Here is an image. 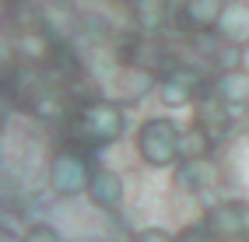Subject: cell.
<instances>
[{
	"mask_svg": "<svg viewBox=\"0 0 249 242\" xmlns=\"http://www.w3.org/2000/svg\"><path fill=\"white\" fill-rule=\"evenodd\" d=\"M123 134V112L112 102H88L67 116V137L81 148H102Z\"/></svg>",
	"mask_w": 249,
	"mask_h": 242,
	"instance_id": "6da1fadb",
	"label": "cell"
},
{
	"mask_svg": "<svg viewBox=\"0 0 249 242\" xmlns=\"http://www.w3.org/2000/svg\"><path fill=\"white\" fill-rule=\"evenodd\" d=\"M179 137L182 130L172 120H147L137 134V151L151 169H169L179 161Z\"/></svg>",
	"mask_w": 249,
	"mask_h": 242,
	"instance_id": "7a4b0ae2",
	"label": "cell"
},
{
	"mask_svg": "<svg viewBox=\"0 0 249 242\" xmlns=\"http://www.w3.org/2000/svg\"><path fill=\"white\" fill-rule=\"evenodd\" d=\"M88 158L81 151H60L53 158V169H49V183H53L56 197H74V193L88 190Z\"/></svg>",
	"mask_w": 249,
	"mask_h": 242,
	"instance_id": "3957f363",
	"label": "cell"
},
{
	"mask_svg": "<svg viewBox=\"0 0 249 242\" xmlns=\"http://www.w3.org/2000/svg\"><path fill=\"white\" fill-rule=\"evenodd\" d=\"M228 7V0H182L179 4V25L193 32V35H204V32L221 25V14Z\"/></svg>",
	"mask_w": 249,
	"mask_h": 242,
	"instance_id": "277c9868",
	"label": "cell"
},
{
	"mask_svg": "<svg viewBox=\"0 0 249 242\" xmlns=\"http://www.w3.org/2000/svg\"><path fill=\"white\" fill-rule=\"evenodd\" d=\"M228 109H231V105L221 99L218 91H204L200 99H196V120H193V123H200L214 140H221V137L228 134V126H231Z\"/></svg>",
	"mask_w": 249,
	"mask_h": 242,
	"instance_id": "5b68a950",
	"label": "cell"
},
{
	"mask_svg": "<svg viewBox=\"0 0 249 242\" xmlns=\"http://www.w3.org/2000/svg\"><path fill=\"white\" fill-rule=\"evenodd\" d=\"M207 235H246L249 232V204H221L207 214Z\"/></svg>",
	"mask_w": 249,
	"mask_h": 242,
	"instance_id": "8992f818",
	"label": "cell"
},
{
	"mask_svg": "<svg viewBox=\"0 0 249 242\" xmlns=\"http://www.w3.org/2000/svg\"><path fill=\"white\" fill-rule=\"evenodd\" d=\"M196 91H200V77H196L193 70L176 67L169 77H165V85H161V102L169 109H179V105H190L196 99Z\"/></svg>",
	"mask_w": 249,
	"mask_h": 242,
	"instance_id": "52a82bcc",
	"label": "cell"
},
{
	"mask_svg": "<svg viewBox=\"0 0 249 242\" xmlns=\"http://www.w3.org/2000/svg\"><path fill=\"white\" fill-rule=\"evenodd\" d=\"M88 200L95 207H116L123 200V179L116 172H109V169L91 172V179H88Z\"/></svg>",
	"mask_w": 249,
	"mask_h": 242,
	"instance_id": "ba28073f",
	"label": "cell"
},
{
	"mask_svg": "<svg viewBox=\"0 0 249 242\" xmlns=\"http://www.w3.org/2000/svg\"><path fill=\"white\" fill-rule=\"evenodd\" d=\"M218 28H221L225 42L242 46L249 39V4H246V0H231V4L225 7V14H221V25Z\"/></svg>",
	"mask_w": 249,
	"mask_h": 242,
	"instance_id": "9c48e42d",
	"label": "cell"
},
{
	"mask_svg": "<svg viewBox=\"0 0 249 242\" xmlns=\"http://www.w3.org/2000/svg\"><path fill=\"white\" fill-rule=\"evenodd\" d=\"M221 95V99L231 105V109H242V105H249V70H225L221 77H218V88H214Z\"/></svg>",
	"mask_w": 249,
	"mask_h": 242,
	"instance_id": "30bf717a",
	"label": "cell"
},
{
	"mask_svg": "<svg viewBox=\"0 0 249 242\" xmlns=\"http://www.w3.org/2000/svg\"><path fill=\"white\" fill-rule=\"evenodd\" d=\"M134 18H137L141 32H158L172 18V4L169 0H134Z\"/></svg>",
	"mask_w": 249,
	"mask_h": 242,
	"instance_id": "8fae6325",
	"label": "cell"
},
{
	"mask_svg": "<svg viewBox=\"0 0 249 242\" xmlns=\"http://www.w3.org/2000/svg\"><path fill=\"white\" fill-rule=\"evenodd\" d=\"M214 144L218 140H214L200 123H193L190 130H182V137H179V161L182 158H207Z\"/></svg>",
	"mask_w": 249,
	"mask_h": 242,
	"instance_id": "7c38bea8",
	"label": "cell"
},
{
	"mask_svg": "<svg viewBox=\"0 0 249 242\" xmlns=\"http://www.w3.org/2000/svg\"><path fill=\"white\" fill-rule=\"evenodd\" d=\"M28 239H60L53 228H42V225H39V228H28Z\"/></svg>",
	"mask_w": 249,
	"mask_h": 242,
	"instance_id": "4fadbf2b",
	"label": "cell"
},
{
	"mask_svg": "<svg viewBox=\"0 0 249 242\" xmlns=\"http://www.w3.org/2000/svg\"><path fill=\"white\" fill-rule=\"evenodd\" d=\"M239 67H242V70H249V39L239 46Z\"/></svg>",
	"mask_w": 249,
	"mask_h": 242,
	"instance_id": "5bb4252c",
	"label": "cell"
},
{
	"mask_svg": "<svg viewBox=\"0 0 249 242\" xmlns=\"http://www.w3.org/2000/svg\"><path fill=\"white\" fill-rule=\"evenodd\" d=\"M144 239H169V232H158V228H147V232H141Z\"/></svg>",
	"mask_w": 249,
	"mask_h": 242,
	"instance_id": "9a60e30c",
	"label": "cell"
},
{
	"mask_svg": "<svg viewBox=\"0 0 249 242\" xmlns=\"http://www.w3.org/2000/svg\"><path fill=\"white\" fill-rule=\"evenodd\" d=\"M246 4H249V0H246Z\"/></svg>",
	"mask_w": 249,
	"mask_h": 242,
	"instance_id": "2e32d148",
	"label": "cell"
}]
</instances>
